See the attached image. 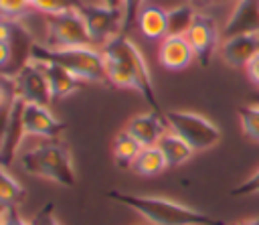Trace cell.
<instances>
[{"instance_id": "obj_1", "label": "cell", "mask_w": 259, "mask_h": 225, "mask_svg": "<svg viewBox=\"0 0 259 225\" xmlns=\"http://www.w3.org/2000/svg\"><path fill=\"white\" fill-rule=\"evenodd\" d=\"M103 59H105V71L109 85L121 87V89H134L138 91L146 103L152 107V111L164 116L160 101L156 97L154 81L148 69V63L138 49V45L127 34H117L107 45L101 47Z\"/></svg>"}, {"instance_id": "obj_2", "label": "cell", "mask_w": 259, "mask_h": 225, "mask_svg": "<svg viewBox=\"0 0 259 225\" xmlns=\"http://www.w3.org/2000/svg\"><path fill=\"white\" fill-rule=\"evenodd\" d=\"M111 201L130 207L138 215H142L152 225H227L225 221L198 211L194 207L182 205L178 201L156 197V195H132L121 191H107Z\"/></svg>"}, {"instance_id": "obj_3", "label": "cell", "mask_w": 259, "mask_h": 225, "mask_svg": "<svg viewBox=\"0 0 259 225\" xmlns=\"http://www.w3.org/2000/svg\"><path fill=\"white\" fill-rule=\"evenodd\" d=\"M30 59L40 63H55L79 77L85 83H101L109 85L105 59L99 47H49L42 43H32Z\"/></svg>"}, {"instance_id": "obj_4", "label": "cell", "mask_w": 259, "mask_h": 225, "mask_svg": "<svg viewBox=\"0 0 259 225\" xmlns=\"http://www.w3.org/2000/svg\"><path fill=\"white\" fill-rule=\"evenodd\" d=\"M20 166L26 174L57 182L61 186L77 184L71 150L61 140H49L34 148H28L20 156Z\"/></svg>"}, {"instance_id": "obj_5", "label": "cell", "mask_w": 259, "mask_h": 225, "mask_svg": "<svg viewBox=\"0 0 259 225\" xmlns=\"http://www.w3.org/2000/svg\"><path fill=\"white\" fill-rule=\"evenodd\" d=\"M168 128L178 134L184 142L192 146L194 152L208 150L221 140V130L214 122L204 118L202 114L196 111H186V109H170L164 114Z\"/></svg>"}, {"instance_id": "obj_6", "label": "cell", "mask_w": 259, "mask_h": 225, "mask_svg": "<svg viewBox=\"0 0 259 225\" xmlns=\"http://www.w3.org/2000/svg\"><path fill=\"white\" fill-rule=\"evenodd\" d=\"M45 30L49 47H85L93 45L85 20L77 10L45 14ZM95 47V45H93Z\"/></svg>"}, {"instance_id": "obj_7", "label": "cell", "mask_w": 259, "mask_h": 225, "mask_svg": "<svg viewBox=\"0 0 259 225\" xmlns=\"http://www.w3.org/2000/svg\"><path fill=\"white\" fill-rule=\"evenodd\" d=\"M81 18L85 20V26L89 30V36L95 47L107 45L117 34H123V12L107 8L103 4H91L85 2L79 10Z\"/></svg>"}, {"instance_id": "obj_8", "label": "cell", "mask_w": 259, "mask_h": 225, "mask_svg": "<svg viewBox=\"0 0 259 225\" xmlns=\"http://www.w3.org/2000/svg\"><path fill=\"white\" fill-rule=\"evenodd\" d=\"M12 83H14V95L24 103L49 105L53 99L42 69L38 67V63L30 59L12 75Z\"/></svg>"}, {"instance_id": "obj_9", "label": "cell", "mask_w": 259, "mask_h": 225, "mask_svg": "<svg viewBox=\"0 0 259 225\" xmlns=\"http://www.w3.org/2000/svg\"><path fill=\"white\" fill-rule=\"evenodd\" d=\"M186 39L194 51L196 61L202 67H208L212 57L219 53L221 49V32L219 26L214 22V18H210L208 14H196L190 30L186 32Z\"/></svg>"}, {"instance_id": "obj_10", "label": "cell", "mask_w": 259, "mask_h": 225, "mask_svg": "<svg viewBox=\"0 0 259 225\" xmlns=\"http://www.w3.org/2000/svg\"><path fill=\"white\" fill-rule=\"evenodd\" d=\"M22 126L26 136H38L47 140H59V136L67 130V124L61 122L49 109V105H34V103H24Z\"/></svg>"}, {"instance_id": "obj_11", "label": "cell", "mask_w": 259, "mask_h": 225, "mask_svg": "<svg viewBox=\"0 0 259 225\" xmlns=\"http://www.w3.org/2000/svg\"><path fill=\"white\" fill-rule=\"evenodd\" d=\"M166 128H168V124H166V118L164 116H160L156 111H146V114L134 116L123 130L142 148H146V146H158L160 138L168 132Z\"/></svg>"}, {"instance_id": "obj_12", "label": "cell", "mask_w": 259, "mask_h": 225, "mask_svg": "<svg viewBox=\"0 0 259 225\" xmlns=\"http://www.w3.org/2000/svg\"><path fill=\"white\" fill-rule=\"evenodd\" d=\"M259 34V0H237L223 26V36Z\"/></svg>"}, {"instance_id": "obj_13", "label": "cell", "mask_w": 259, "mask_h": 225, "mask_svg": "<svg viewBox=\"0 0 259 225\" xmlns=\"http://www.w3.org/2000/svg\"><path fill=\"white\" fill-rule=\"evenodd\" d=\"M22 107H24V101L14 95L10 120H8L6 132L0 140V166H4V168H8L16 160V152L20 148V142L26 136L24 126H22Z\"/></svg>"}, {"instance_id": "obj_14", "label": "cell", "mask_w": 259, "mask_h": 225, "mask_svg": "<svg viewBox=\"0 0 259 225\" xmlns=\"http://www.w3.org/2000/svg\"><path fill=\"white\" fill-rule=\"evenodd\" d=\"M221 59L229 67H245L259 53V34H237L221 43Z\"/></svg>"}, {"instance_id": "obj_15", "label": "cell", "mask_w": 259, "mask_h": 225, "mask_svg": "<svg viewBox=\"0 0 259 225\" xmlns=\"http://www.w3.org/2000/svg\"><path fill=\"white\" fill-rule=\"evenodd\" d=\"M194 51L186 36H164L158 49V61L170 71L186 69L194 61Z\"/></svg>"}, {"instance_id": "obj_16", "label": "cell", "mask_w": 259, "mask_h": 225, "mask_svg": "<svg viewBox=\"0 0 259 225\" xmlns=\"http://www.w3.org/2000/svg\"><path fill=\"white\" fill-rule=\"evenodd\" d=\"M30 61H32V59H30ZM34 63H38V67L42 69L53 99H63V97H67V95L79 91V89L85 85V81H81L79 77H75L73 73H69L67 69H63L61 65H55V63H40V61H34Z\"/></svg>"}, {"instance_id": "obj_17", "label": "cell", "mask_w": 259, "mask_h": 225, "mask_svg": "<svg viewBox=\"0 0 259 225\" xmlns=\"http://www.w3.org/2000/svg\"><path fill=\"white\" fill-rule=\"evenodd\" d=\"M136 26L146 39L162 41L164 36H168V10L160 6H144L138 14Z\"/></svg>"}, {"instance_id": "obj_18", "label": "cell", "mask_w": 259, "mask_h": 225, "mask_svg": "<svg viewBox=\"0 0 259 225\" xmlns=\"http://www.w3.org/2000/svg\"><path fill=\"white\" fill-rule=\"evenodd\" d=\"M158 148H160V152L164 154L168 166H180V164L188 162V160L192 158V154H194L192 146H190L188 142H184L178 134H174L172 130H168V132L160 138Z\"/></svg>"}, {"instance_id": "obj_19", "label": "cell", "mask_w": 259, "mask_h": 225, "mask_svg": "<svg viewBox=\"0 0 259 225\" xmlns=\"http://www.w3.org/2000/svg\"><path fill=\"white\" fill-rule=\"evenodd\" d=\"M166 158L160 152L158 146H146L140 150V154L136 156V160L132 162V170L140 176H156L162 170H166Z\"/></svg>"}, {"instance_id": "obj_20", "label": "cell", "mask_w": 259, "mask_h": 225, "mask_svg": "<svg viewBox=\"0 0 259 225\" xmlns=\"http://www.w3.org/2000/svg\"><path fill=\"white\" fill-rule=\"evenodd\" d=\"M196 18L192 4H180L168 10V36H186Z\"/></svg>"}, {"instance_id": "obj_21", "label": "cell", "mask_w": 259, "mask_h": 225, "mask_svg": "<svg viewBox=\"0 0 259 225\" xmlns=\"http://www.w3.org/2000/svg\"><path fill=\"white\" fill-rule=\"evenodd\" d=\"M140 150H142V146L125 130H121L113 140V158L119 168H132V162L136 160Z\"/></svg>"}, {"instance_id": "obj_22", "label": "cell", "mask_w": 259, "mask_h": 225, "mask_svg": "<svg viewBox=\"0 0 259 225\" xmlns=\"http://www.w3.org/2000/svg\"><path fill=\"white\" fill-rule=\"evenodd\" d=\"M26 199L24 186L0 166V207H16Z\"/></svg>"}, {"instance_id": "obj_23", "label": "cell", "mask_w": 259, "mask_h": 225, "mask_svg": "<svg viewBox=\"0 0 259 225\" xmlns=\"http://www.w3.org/2000/svg\"><path fill=\"white\" fill-rule=\"evenodd\" d=\"M237 111H239V122H241L243 134L249 140L259 142V101L249 103V105H241Z\"/></svg>"}, {"instance_id": "obj_24", "label": "cell", "mask_w": 259, "mask_h": 225, "mask_svg": "<svg viewBox=\"0 0 259 225\" xmlns=\"http://www.w3.org/2000/svg\"><path fill=\"white\" fill-rule=\"evenodd\" d=\"M87 0H28L30 8L40 14H59L67 10H79Z\"/></svg>"}, {"instance_id": "obj_25", "label": "cell", "mask_w": 259, "mask_h": 225, "mask_svg": "<svg viewBox=\"0 0 259 225\" xmlns=\"http://www.w3.org/2000/svg\"><path fill=\"white\" fill-rule=\"evenodd\" d=\"M28 0H0V16L18 20L20 16H26L30 12Z\"/></svg>"}, {"instance_id": "obj_26", "label": "cell", "mask_w": 259, "mask_h": 225, "mask_svg": "<svg viewBox=\"0 0 259 225\" xmlns=\"http://www.w3.org/2000/svg\"><path fill=\"white\" fill-rule=\"evenodd\" d=\"M146 6V0H123V34L132 30L138 22L140 10Z\"/></svg>"}, {"instance_id": "obj_27", "label": "cell", "mask_w": 259, "mask_h": 225, "mask_svg": "<svg viewBox=\"0 0 259 225\" xmlns=\"http://www.w3.org/2000/svg\"><path fill=\"white\" fill-rule=\"evenodd\" d=\"M30 225H61V221L55 215V205L53 203H45L30 219Z\"/></svg>"}, {"instance_id": "obj_28", "label": "cell", "mask_w": 259, "mask_h": 225, "mask_svg": "<svg viewBox=\"0 0 259 225\" xmlns=\"http://www.w3.org/2000/svg\"><path fill=\"white\" fill-rule=\"evenodd\" d=\"M231 195H235V197H247V195H259V168L249 176V178H245L241 184H237L233 191H231Z\"/></svg>"}, {"instance_id": "obj_29", "label": "cell", "mask_w": 259, "mask_h": 225, "mask_svg": "<svg viewBox=\"0 0 259 225\" xmlns=\"http://www.w3.org/2000/svg\"><path fill=\"white\" fill-rule=\"evenodd\" d=\"M0 225H30V221H26L16 207H2L0 211Z\"/></svg>"}, {"instance_id": "obj_30", "label": "cell", "mask_w": 259, "mask_h": 225, "mask_svg": "<svg viewBox=\"0 0 259 225\" xmlns=\"http://www.w3.org/2000/svg\"><path fill=\"white\" fill-rule=\"evenodd\" d=\"M16 26H18V20L0 16V43H12Z\"/></svg>"}, {"instance_id": "obj_31", "label": "cell", "mask_w": 259, "mask_h": 225, "mask_svg": "<svg viewBox=\"0 0 259 225\" xmlns=\"http://www.w3.org/2000/svg\"><path fill=\"white\" fill-rule=\"evenodd\" d=\"M245 71H247V77L259 87V53L245 65Z\"/></svg>"}, {"instance_id": "obj_32", "label": "cell", "mask_w": 259, "mask_h": 225, "mask_svg": "<svg viewBox=\"0 0 259 225\" xmlns=\"http://www.w3.org/2000/svg\"><path fill=\"white\" fill-rule=\"evenodd\" d=\"M97 4H103L107 8H113V10H121L123 12V0H97Z\"/></svg>"}, {"instance_id": "obj_33", "label": "cell", "mask_w": 259, "mask_h": 225, "mask_svg": "<svg viewBox=\"0 0 259 225\" xmlns=\"http://www.w3.org/2000/svg\"><path fill=\"white\" fill-rule=\"evenodd\" d=\"M239 225H259V217H253V219H247V221H243V223H239Z\"/></svg>"}, {"instance_id": "obj_34", "label": "cell", "mask_w": 259, "mask_h": 225, "mask_svg": "<svg viewBox=\"0 0 259 225\" xmlns=\"http://www.w3.org/2000/svg\"><path fill=\"white\" fill-rule=\"evenodd\" d=\"M192 4H196V6H206V4H210V2H214V0H190Z\"/></svg>"}, {"instance_id": "obj_35", "label": "cell", "mask_w": 259, "mask_h": 225, "mask_svg": "<svg viewBox=\"0 0 259 225\" xmlns=\"http://www.w3.org/2000/svg\"><path fill=\"white\" fill-rule=\"evenodd\" d=\"M0 211H2V209H0Z\"/></svg>"}, {"instance_id": "obj_36", "label": "cell", "mask_w": 259, "mask_h": 225, "mask_svg": "<svg viewBox=\"0 0 259 225\" xmlns=\"http://www.w3.org/2000/svg\"><path fill=\"white\" fill-rule=\"evenodd\" d=\"M257 101H259V99H257Z\"/></svg>"}]
</instances>
